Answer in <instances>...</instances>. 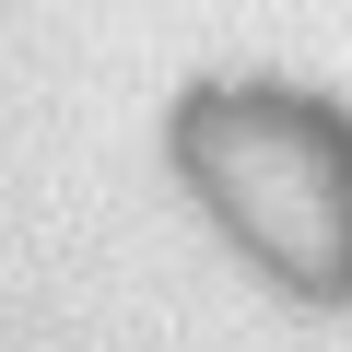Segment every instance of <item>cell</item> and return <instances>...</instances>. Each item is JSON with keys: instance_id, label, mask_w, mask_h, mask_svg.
<instances>
[{"instance_id": "obj_1", "label": "cell", "mask_w": 352, "mask_h": 352, "mask_svg": "<svg viewBox=\"0 0 352 352\" xmlns=\"http://www.w3.org/2000/svg\"><path fill=\"white\" fill-rule=\"evenodd\" d=\"M200 188L294 282H317V294L352 282V141L340 129H317L294 106H223L212 153H200Z\"/></svg>"}]
</instances>
